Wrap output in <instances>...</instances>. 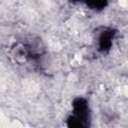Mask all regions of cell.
<instances>
[{
  "label": "cell",
  "mask_w": 128,
  "mask_h": 128,
  "mask_svg": "<svg viewBox=\"0 0 128 128\" xmlns=\"http://www.w3.org/2000/svg\"><path fill=\"white\" fill-rule=\"evenodd\" d=\"M91 112L88 101L83 97H77L72 102V110L67 118V126L84 128L90 125Z\"/></svg>",
  "instance_id": "1"
},
{
  "label": "cell",
  "mask_w": 128,
  "mask_h": 128,
  "mask_svg": "<svg viewBox=\"0 0 128 128\" xmlns=\"http://www.w3.org/2000/svg\"><path fill=\"white\" fill-rule=\"evenodd\" d=\"M116 31L110 27H100L95 32V42L100 53H107L113 46L116 38Z\"/></svg>",
  "instance_id": "2"
},
{
  "label": "cell",
  "mask_w": 128,
  "mask_h": 128,
  "mask_svg": "<svg viewBox=\"0 0 128 128\" xmlns=\"http://www.w3.org/2000/svg\"><path fill=\"white\" fill-rule=\"evenodd\" d=\"M73 3H80L85 5L88 9L94 11H101L108 5V0H71Z\"/></svg>",
  "instance_id": "3"
}]
</instances>
